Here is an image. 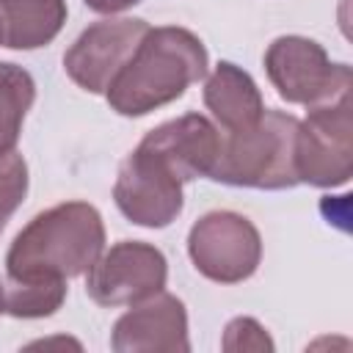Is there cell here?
I'll return each instance as SVG.
<instances>
[{
    "instance_id": "obj_1",
    "label": "cell",
    "mask_w": 353,
    "mask_h": 353,
    "mask_svg": "<svg viewBox=\"0 0 353 353\" xmlns=\"http://www.w3.org/2000/svg\"><path fill=\"white\" fill-rule=\"evenodd\" d=\"M105 248L102 215L88 201H63L39 212L6 254L8 284L66 281L85 273Z\"/></svg>"
},
{
    "instance_id": "obj_2",
    "label": "cell",
    "mask_w": 353,
    "mask_h": 353,
    "mask_svg": "<svg viewBox=\"0 0 353 353\" xmlns=\"http://www.w3.org/2000/svg\"><path fill=\"white\" fill-rule=\"evenodd\" d=\"M207 74V50L196 33L176 25L149 28L105 97L121 116H146L185 94Z\"/></svg>"
},
{
    "instance_id": "obj_3",
    "label": "cell",
    "mask_w": 353,
    "mask_h": 353,
    "mask_svg": "<svg viewBox=\"0 0 353 353\" xmlns=\"http://www.w3.org/2000/svg\"><path fill=\"white\" fill-rule=\"evenodd\" d=\"M298 119L281 110H265L262 119L240 132L221 135L210 179L234 188L281 190L298 185L295 171Z\"/></svg>"
},
{
    "instance_id": "obj_4",
    "label": "cell",
    "mask_w": 353,
    "mask_h": 353,
    "mask_svg": "<svg viewBox=\"0 0 353 353\" xmlns=\"http://www.w3.org/2000/svg\"><path fill=\"white\" fill-rule=\"evenodd\" d=\"M298 182L317 188L345 185L353 174V102L350 88L309 108L295 135Z\"/></svg>"
},
{
    "instance_id": "obj_5",
    "label": "cell",
    "mask_w": 353,
    "mask_h": 353,
    "mask_svg": "<svg viewBox=\"0 0 353 353\" xmlns=\"http://www.w3.org/2000/svg\"><path fill=\"white\" fill-rule=\"evenodd\" d=\"M188 254L193 268L210 281L237 284L256 270L262 259V240L248 218L215 210L190 226Z\"/></svg>"
},
{
    "instance_id": "obj_6",
    "label": "cell",
    "mask_w": 353,
    "mask_h": 353,
    "mask_svg": "<svg viewBox=\"0 0 353 353\" xmlns=\"http://www.w3.org/2000/svg\"><path fill=\"white\" fill-rule=\"evenodd\" d=\"M265 72L281 99L306 108L350 88V66L331 63L325 50L303 36H279L270 41Z\"/></svg>"
},
{
    "instance_id": "obj_7",
    "label": "cell",
    "mask_w": 353,
    "mask_h": 353,
    "mask_svg": "<svg viewBox=\"0 0 353 353\" xmlns=\"http://www.w3.org/2000/svg\"><path fill=\"white\" fill-rule=\"evenodd\" d=\"M85 292L99 306H135L165 287L168 265L160 248L121 240L102 251L85 270Z\"/></svg>"
},
{
    "instance_id": "obj_8",
    "label": "cell",
    "mask_w": 353,
    "mask_h": 353,
    "mask_svg": "<svg viewBox=\"0 0 353 353\" xmlns=\"http://www.w3.org/2000/svg\"><path fill=\"white\" fill-rule=\"evenodd\" d=\"M182 179L143 143H138L121 163L113 199L124 218L138 226L163 229L182 212Z\"/></svg>"
},
{
    "instance_id": "obj_9",
    "label": "cell",
    "mask_w": 353,
    "mask_h": 353,
    "mask_svg": "<svg viewBox=\"0 0 353 353\" xmlns=\"http://www.w3.org/2000/svg\"><path fill=\"white\" fill-rule=\"evenodd\" d=\"M146 30L149 25L143 19H99L88 25L63 52L69 80L88 94H105Z\"/></svg>"
},
{
    "instance_id": "obj_10",
    "label": "cell",
    "mask_w": 353,
    "mask_h": 353,
    "mask_svg": "<svg viewBox=\"0 0 353 353\" xmlns=\"http://www.w3.org/2000/svg\"><path fill=\"white\" fill-rule=\"evenodd\" d=\"M113 350L119 353H176L188 350V314L176 295L157 292L121 314L113 325Z\"/></svg>"
},
{
    "instance_id": "obj_11",
    "label": "cell",
    "mask_w": 353,
    "mask_h": 353,
    "mask_svg": "<svg viewBox=\"0 0 353 353\" xmlns=\"http://www.w3.org/2000/svg\"><path fill=\"white\" fill-rule=\"evenodd\" d=\"M141 143L152 149L182 182H190L196 176H210L218 157L221 135L210 124V119L199 113H185L146 132Z\"/></svg>"
},
{
    "instance_id": "obj_12",
    "label": "cell",
    "mask_w": 353,
    "mask_h": 353,
    "mask_svg": "<svg viewBox=\"0 0 353 353\" xmlns=\"http://www.w3.org/2000/svg\"><path fill=\"white\" fill-rule=\"evenodd\" d=\"M204 105L210 108V113L218 119V124L226 132L248 130L265 113L262 94H259L256 83L251 80V74L229 61H221L212 69V74L207 77Z\"/></svg>"
},
{
    "instance_id": "obj_13",
    "label": "cell",
    "mask_w": 353,
    "mask_h": 353,
    "mask_svg": "<svg viewBox=\"0 0 353 353\" xmlns=\"http://www.w3.org/2000/svg\"><path fill=\"white\" fill-rule=\"evenodd\" d=\"M66 22V0H0L3 47L36 50L50 44Z\"/></svg>"
},
{
    "instance_id": "obj_14",
    "label": "cell",
    "mask_w": 353,
    "mask_h": 353,
    "mask_svg": "<svg viewBox=\"0 0 353 353\" xmlns=\"http://www.w3.org/2000/svg\"><path fill=\"white\" fill-rule=\"evenodd\" d=\"M36 99L33 77L17 63H0V152L17 149L22 121Z\"/></svg>"
},
{
    "instance_id": "obj_15",
    "label": "cell",
    "mask_w": 353,
    "mask_h": 353,
    "mask_svg": "<svg viewBox=\"0 0 353 353\" xmlns=\"http://www.w3.org/2000/svg\"><path fill=\"white\" fill-rule=\"evenodd\" d=\"M6 312L11 317L33 320L47 317L61 309L66 301V281H28V284H6Z\"/></svg>"
},
{
    "instance_id": "obj_16",
    "label": "cell",
    "mask_w": 353,
    "mask_h": 353,
    "mask_svg": "<svg viewBox=\"0 0 353 353\" xmlns=\"http://www.w3.org/2000/svg\"><path fill=\"white\" fill-rule=\"evenodd\" d=\"M28 193V165L17 149L0 152V226L17 212Z\"/></svg>"
},
{
    "instance_id": "obj_17",
    "label": "cell",
    "mask_w": 353,
    "mask_h": 353,
    "mask_svg": "<svg viewBox=\"0 0 353 353\" xmlns=\"http://www.w3.org/2000/svg\"><path fill=\"white\" fill-rule=\"evenodd\" d=\"M223 350H273L270 336L265 328L251 317H237L226 325Z\"/></svg>"
},
{
    "instance_id": "obj_18",
    "label": "cell",
    "mask_w": 353,
    "mask_h": 353,
    "mask_svg": "<svg viewBox=\"0 0 353 353\" xmlns=\"http://www.w3.org/2000/svg\"><path fill=\"white\" fill-rule=\"evenodd\" d=\"M135 3H141V0H85V6L91 11H99V14H119Z\"/></svg>"
},
{
    "instance_id": "obj_19",
    "label": "cell",
    "mask_w": 353,
    "mask_h": 353,
    "mask_svg": "<svg viewBox=\"0 0 353 353\" xmlns=\"http://www.w3.org/2000/svg\"><path fill=\"white\" fill-rule=\"evenodd\" d=\"M3 312H6V290L0 287V314H3Z\"/></svg>"
},
{
    "instance_id": "obj_20",
    "label": "cell",
    "mask_w": 353,
    "mask_h": 353,
    "mask_svg": "<svg viewBox=\"0 0 353 353\" xmlns=\"http://www.w3.org/2000/svg\"><path fill=\"white\" fill-rule=\"evenodd\" d=\"M0 44H3V33H0Z\"/></svg>"
},
{
    "instance_id": "obj_21",
    "label": "cell",
    "mask_w": 353,
    "mask_h": 353,
    "mask_svg": "<svg viewBox=\"0 0 353 353\" xmlns=\"http://www.w3.org/2000/svg\"><path fill=\"white\" fill-rule=\"evenodd\" d=\"M0 232H3V226H0Z\"/></svg>"
}]
</instances>
